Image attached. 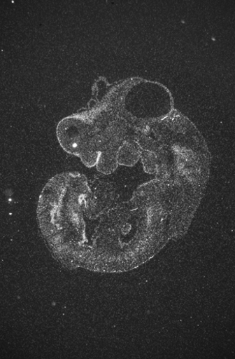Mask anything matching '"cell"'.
<instances>
[{
  "mask_svg": "<svg viewBox=\"0 0 235 359\" xmlns=\"http://www.w3.org/2000/svg\"><path fill=\"white\" fill-rule=\"evenodd\" d=\"M101 174V173H100ZM110 175L58 174L38 204L43 235L53 255L100 269H120L145 247L156 228L160 189L155 178L137 186Z\"/></svg>",
  "mask_w": 235,
  "mask_h": 359,
  "instance_id": "obj_1",
  "label": "cell"
}]
</instances>
